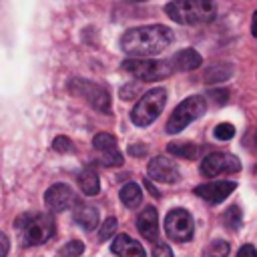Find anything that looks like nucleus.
Segmentation results:
<instances>
[{
	"instance_id": "nucleus-5",
	"label": "nucleus",
	"mask_w": 257,
	"mask_h": 257,
	"mask_svg": "<svg viewBox=\"0 0 257 257\" xmlns=\"http://www.w3.org/2000/svg\"><path fill=\"white\" fill-rule=\"evenodd\" d=\"M122 68L126 72H131L135 78L139 80H145V82H155V80H161V78H167L171 76L175 70L171 66L169 60H153V58H126L122 62Z\"/></svg>"
},
{
	"instance_id": "nucleus-19",
	"label": "nucleus",
	"mask_w": 257,
	"mask_h": 257,
	"mask_svg": "<svg viewBox=\"0 0 257 257\" xmlns=\"http://www.w3.org/2000/svg\"><path fill=\"white\" fill-rule=\"evenodd\" d=\"M120 201H122V205L124 207H128V209H135V207H139L141 203H143V193H141V187L137 185V183H126V185H122V189H120Z\"/></svg>"
},
{
	"instance_id": "nucleus-32",
	"label": "nucleus",
	"mask_w": 257,
	"mask_h": 257,
	"mask_svg": "<svg viewBox=\"0 0 257 257\" xmlns=\"http://www.w3.org/2000/svg\"><path fill=\"white\" fill-rule=\"evenodd\" d=\"M135 92H137V86L135 84H131V86H122V90H120V96L126 100V98H135Z\"/></svg>"
},
{
	"instance_id": "nucleus-9",
	"label": "nucleus",
	"mask_w": 257,
	"mask_h": 257,
	"mask_svg": "<svg viewBox=\"0 0 257 257\" xmlns=\"http://www.w3.org/2000/svg\"><path fill=\"white\" fill-rule=\"evenodd\" d=\"M237 171H241V161L229 153H211L201 161V173L205 177L231 175Z\"/></svg>"
},
{
	"instance_id": "nucleus-24",
	"label": "nucleus",
	"mask_w": 257,
	"mask_h": 257,
	"mask_svg": "<svg viewBox=\"0 0 257 257\" xmlns=\"http://www.w3.org/2000/svg\"><path fill=\"white\" fill-rule=\"evenodd\" d=\"M82 251H84V243L72 239V241H68V243L58 251V255H60V257H78V255H82Z\"/></svg>"
},
{
	"instance_id": "nucleus-25",
	"label": "nucleus",
	"mask_w": 257,
	"mask_h": 257,
	"mask_svg": "<svg viewBox=\"0 0 257 257\" xmlns=\"http://www.w3.org/2000/svg\"><path fill=\"white\" fill-rule=\"evenodd\" d=\"M114 231H116V219H114V217H108V219L100 225V229H98V239H100V241H108Z\"/></svg>"
},
{
	"instance_id": "nucleus-1",
	"label": "nucleus",
	"mask_w": 257,
	"mask_h": 257,
	"mask_svg": "<svg viewBox=\"0 0 257 257\" xmlns=\"http://www.w3.org/2000/svg\"><path fill=\"white\" fill-rule=\"evenodd\" d=\"M171 42H173L171 28L161 24H151V26H137L126 30L120 38V48L128 56L145 58L163 52Z\"/></svg>"
},
{
	"instance_id": "nucleus-4",
	"label": "nucleus",
	"mask_w": 257,
	"mask_h": 257,
	"mask_svg": "<svg viewBox=\"0 0 257 257\" xmlns=\"http://www.w3.org/2000/svg\"><path fill=\"white\" fill-rule=\"evenodd\" d=\"M167 102V90L165 88H153L149 92H145L141 96V100L135 104L133 112H131V120L137 126H149L151 122H155L161 114V110L165 108Z\"/></svg>"
},
{
	"instance_id": "nucleus-12",
	"label": "nucleus",
	"mask_w": 257,
	"mask_h": 257,
	"mask_svg": "<svg viewBox=\"0 0 257 257\" xmlns=\"http://www.w3.org/2000/svg\"><path fill=\"white\" fill-rule=\"evenodd\" d=\"M237 189V183L235 181H209V183H203V185H197L193 189V193L213 205L225 201L233 191Z\"/></svg>"
},
{
	"instance_id": "nucleus-22",
	"label": "nucleus",
	"mask_w": 257,
	"mask_h": 257,
	"mask_svg": "<svg viewBox=\"0 0 257 257\" xmlns=\"http://www.w3.org/2000/svg\"><path fill=\"white\" fill-rule=\"evenodd\" d=\"M223 223H225V227L231 229V231H237V229L241 227V223H243V213H241L239 205H231V207L225 211Z\"/></svg>"
},
{
	"instance_id": "nucleus-30",
	"label": "nucleus",
	"mask_w": 257,
	"mask_h": 257,
	"mask_svg": "<svg viewBox=\"0 0 257 257\" xmlns=\"http://www.w3.org/2000/svg\"><path fill=\"white\" fill-rule=\"evenodd\" d=\"M237 257H257V249L253 247V245H243L241 249H239V253H237Z\"/></svg>"
},
{
	"instance_id": "nucleus-20",
	"label": "nucleus",
	"mask_w": 257,
	"mask_h": 257,
	"mask_svg": "<svg viewBox=\"0 0 257 257\" xmlns=\"http://www.w3.org/2000/svg\"><path fill=\"white\" fill-rule=\"evenodd\" d=\"M231 74H233V68L229 64H215V66L207 68L205 82H221V80H227Z\"/></svg>"
},
{
	"instance_id": "nucleus-34",
	"label": "nucleus",
	"mask_w": 257,
	"mask_h": 257,
	"mask_svg": "<svg viewBox=\"0 0 257 257\" xmlns=\"http://www.w3.org/2000/svg\"><path fill=\"white\" fill-rule=\"evenodd\" d=\"M128 153H131V155H145L147 149H145V145H143V147H131Z\"/></svg>"
},
{
	"instance_id": "nucleus-23",
	"label": "nucleus",
	"mask_w": 257,
	"mask_h": 257,
	"mask_svg": "<svg viewBox=\"0 0 257 257\" xmlns=\"http://www.w3.org/2000/svg\"><path fill=\"white\" fill-rule=\"evenodd\" d=\"M207 257H227L229 255V243L223 239H215L207 249H205Z\"/></svg>"
},
{
	"instance_id": "nucleus-14",
	"label": "nucleus",
	"mask_w": 257,
	"mask_h": 257,
	"mask_svg": "<svg viewBox=\"0 0 257 257\" xmlns=\"http://www.w3.org/2000/svg\"><path fill=\"white\" fill-rule=\"evenodd\" d=\"M137 229L145 241H157L159 239V213L155 207H145L137 217Z\"/></svg>"
},
{
	"instance_id": "nucleus-15",
	"label": "nucleus",
	"mask_w": 257,
	"mask_h": 257,
	"mask_svg": "<svg viewBox=\"0 0 257 257\" xmlns=\"http://www.w3.org/2000/svg\"><path fill=\"white\" fill-rule=\"evenodd\" d=\"M112 253L116 257H147L145 255V247L135 241L133 237H128L126 233H120L112 239V245H110Z\"/></svg>"
},
{
	"instance_id": "nucleus-16",
	"label": "nucleus",
	"mask_w": 257,
	"mask_h": 257,
	"mask_svg": "<svg viewBox=\"0 0 257 257\" xmlns=\"http://www.w3.org/2000/svg\"><path fill=\"white\" fill-rule=\"evenodd\" d=\"M169 62H171V66H173L175 72H187V70L199 68L201 62H203V58H201V54H199L197 50H193V48H183V50H179L177 54H173V56L169 58Z\"/></svg>"
},
{
	"instance_id": "nucleus-36",
	"label": "nucleus",
	"mask_w": 257,
	"mask_h": 257,
	"mask_svg": "<svg viewBox=\"0 0 257 257\" xmlns=\"http://www.w3.org/2000/svg\"><path fill=\"white\" fill-rule=\"evenodd\" d=\"M133 2H145V0H133Z\"/></svg>"
},
{
	"instance_id": "nucleus-8",
	"label": "nucleus",
	"mask_w": 257,
	"mask_h": 257,
	"mask_svg": "<svg viewBox=\"0 0 257 257\" xmlns=\"http://www.w3.org/2000/svg\"><path fill=\"white\" fill-rule=\"evenodd\" d=\"M70 92L88 100V104L92 108H96L104 114L110 112V96L102 86H98L90 80H84V78H74V80H70Z\"/></svg>"
},
{
	"instance_id": "nucleus-7",
	"label": "nucleus",
	"mask_w": 257,
	"mask_h": 257,
	"mask_svg": "<svg viewBox=\"0 0 257 257\" xmlns=\"http://www.w3.org/2000/svg\"><path fill=\"white\" fill-rule=\"evenodd\" d=\"M193 231H195V223H193V215L187 209H171L165 217V233L179 243L191 241L193 239Z\"/></svg>"
},
{
	"instance_id": "nucleus-18",
	"label": "nucleus",
	"mask_w": 257,
	"mask_h": 257,
	"mask_svg": "<svg viewBox=\"0 0 257 257\" xmlns=\"http://www.w3.org/2000/svg\"><path fill=\"white\" fill-rule=\"evenodd\" d=\"M78 187H80V191L86 195V197H94V195H98V191H100V181H98V175L92 171V169H82L80 173H78Z\"/></svg>"
},
{
	"instance_id": "nucleus-2",
	"label": "nucleus",
	"mask_w": 257,
	"mask_h": 257,
	"mask_svg": "<svg viewBox=\"0 0 257 257\" xmlns=\"http://www.w3.org/2000/svg\"><path fill=\"white\" fill-rule=\"evenodd\" d=\"M213 0H173L165 6V12L171 20L179 24H201L209 22L215 16Z\"/></svg>"
},
{
	"instance_id": "nucleus-29",
	"label": "nucleus",
	"mask_w": 257,
	"mask_h": 257,
	"mask_svg": "<svg viewBox=\"0 0 257 257\" xmlns=\"http://www.w3.org/2000/svg\"><path fill=\"white\" fill-rule=\"evenodd\" d=\"M209 96H211L217 104L227 102V90H225V88H221V90H209Z\"/></svg>"
},
{
	"instance_id": "nucleus-28",
	"label": "nucleus",
	"mask_w": 257,
	"mask_h": 257,
	"mask_svg": "<svg viewBox=\"0 0 257 257\" xmlns=\"http://www.w3.org/2000/svg\"><path fill=\"white\" fill-rule=\"evenodd\" d=\"M153 257H175V255L167 243H157L153 247Z\"/></svg>"
},
{
	"instance_id": "nucleus-3",
	"label": "nucleus",
	"mask_w": 257,
	"mask_h": 257,
	"mask_svg": "<svg viewBox=\"0 0 257 257\" xmlns=\"http://www.w3.org/2000/svg\"><path fill=\"white\" fill-rule=\"evenodd\" d=\"M207 110V100L201 94H193L189 98H185L183 102L177 104V108L171 112L165 128L169 135H177L181 133L185 126H189L193 120H197L199 116H203V112Z\"/></svg>"
},
{
	"instance_id": "nucleus-31",
	"label": "nucleus",
	"mask_w": 257,
	"mask_h": 257,
	"mask_svg": "<svg viewBox=\"0 0 257 257\" xmlns=\"http://www.w3.org/2000/svg\"><path fill=\"white\" fill-rule=\"evenodd\" d=\"M8 249H10V243H8V237L0 231V257H6V253H8Z\"/></svg>"
},
{
	"instance_id": "nucleus-33",
	"label": "nucleus",
	"mask_w": 257,
	"mask_h": 257,
	"mask_svg": "<svg viewBox=\"0 0 257 257\" xmlns=\"http://www.w3.org/2000/svg\"><path fill=\"white\" fill-rule=\"evenodd\" d=\"M251 34L257 38V10L253 12V18H251Z\"/></svg>"
},
{
	"instance_id": "nucleus-26",
	"label": "nucleus",
	"mask_w": 257,
	"mask_h": 257,
	"mask_svg": "<svg viewBox=\"0 0 257 257\" xmlns=\"http://www.w3.org/2000/svg\"><path fill=\"white\" fill-rule=\"evenodd\" d=\"M52 149H54L56 153H72V151H74V145H72V141H70L68 137L60 135V137H56V139L52 141Z\"/></svg>"
},
{
	"instance_id": "nucleus-21",
	"label": "nucleus",
	"mask_w": 257,
	"mask_h": 257,
	"mask_svg": "<svg viewBox=\"0 0 257 257\" xmlns=\"http://www.w3.org/2000/svg\"><path fill=\"white\" fill-rule=\"evenodd\" d=\"M167 151L175 157H183V159H195L197 157V145L193 143H169Z\"/></svg>"
},
{
	"instance_id": "nucleus-11",
	"label": "nucleus",
	"mask_w": 257,
	"mask_h": 257,
	"mask_svg": "<svg viewBox=\"0 0 257 257\" xmlns=\"http://www.w3.org/2000/svg\"><path fill=\"white\" fill-rule=\"evenodd\" d=\"M44 203H46V207L50 211L60 213V211H66V209L74 207L76 205V197H74V193H72V189L68 185L56 183V185H52V187L46 189Z\"/></svg>"
},
{
	"instance_id": "nucleus-13",
	"label": "nucleus",
	"mask_w": 257,
	"mask_h": 257,
	"mask_svg": "<svg viewBox=\"0 0 257 257\" xmlns=\"http://www.w3.org/2000/svg\"><path fill=\"white\" fill-rule=\"evenodd\" d=\"M147 173H149V177H151L153 181H157V183H167V185H173V183H177V181L181 179V173H179L177 165H175L171 159H167V157H155V159L149 163Z\"/></svg>"
},
{
	"instance_id": "nucleus-6",
	"label": "nucleus",
	"mask_w": 257,
	"mask_h": 257,
	"mask_svg": "<svg viewBox=\"0 0 257 257\" xmlns=\"http://www.w3.org/2000/svg\"><path fill=\"white\" fill-rule=\"evenodd\" d=\"M24 227L22 229V245L26 247H34V245H42L44 241H48L54 235V219L46 213H36V215H28L24 219Z\"/></svg>"
},
{
	"instance_id": "nucleus-27",
	"label": "nucleus",
	"mask_w": 257,
	"mask_h": 257,
	"mask_svg": "<svg viewBox=\"0 0 257 257\" xmlns=\"http://www.w3.org/2000/svg\"><path fill=\"white\" fill-rule=\"evenodd\" d=\"M233 135H235V126L231 122H221L215 126V137L219 141H229V139H233Z\"/></svg>"
},
{
	"instance_id": "nucleus-10",
	"label": "nucleus",
	"mask_w": 257,
	"mask_h": 257,
	"mask_svg": "<svg viewBox=\"0 0 257 257\" xmlns=\"http://www.w3.org/2000/svg\"><path fill=\"white\" fill-rule=\"evenodd\" d=\"M94 151L100 155V163L104 167H120L122 165V155L116 147V139L108 133H98L92 139Z\"/></svg>"
},
{
	"instance_id": "nucleus-37",
	"label": "nucleus",
	"mask_w": 257,
	"mask_h": 257,
	"mask_svg": "<svg viewBox=\"0 0 257 257\" xmlns=\"http://www.w3.org/2000/svg\"><path fill=\"white\" fill-rule=\"evenodd\" d=\"M255 143H257V139H255Z\"/></svg>"
},
{
	"instance_id": "nucleus-35",
	"label": "nucleus",
	"mask_w": 257,
	"mask_h": 257,
	"mask_svg": "<svg viewBox=\"0 0 257 257\" xmlns=\"http://www.w3.org/2000/svg\"><path fill=\"white\" fill-rule=\"evenodd\" d=\"M145 187H147V189L151 191V195H153V197H159V191H157V189H155V187L151 185V181H145Z\"/></svg>"
},
{
	"instance_id": "nucleus-17",
	"label": "nucleus",
	"mask_w": 257,
	"mask_h": 257,
	"mask_svg": "<svg viewBox=\"0 0 257 257\" xmlns=\"http://www.w3.org/2000/svg\"><path fill=\"white\" fill-rule=\"evenodd\" d=\"M72 219L76 225H80L84 231H92L98 227V221H100V215H98V209L92 207V205H78L72 213Z\"/></svg>"
}]
</instances>
